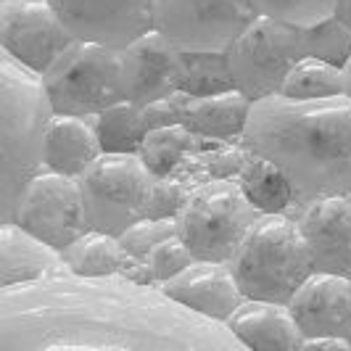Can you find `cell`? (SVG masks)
<instances>
[{"label": "cell", "instance_id": "6da1fadb", "mask_svg": "<svg viewBox=\"0 0 351 351\" xmlns=\"http://www.w3.org/2000/svg\"><path fill=\"white\" fill-rule=\"evenodd\" d=\"M243 145L291 180V219L319 198L351 195V98L293 101L272 95L251 106Z\"/></svg>", "mask_w": 351, "mask_h": 351}, {"label": "cell", "instance_id": "7a4b0ae2", "mask_svg": "<svg viewBox=\"0 0 351 351\" xmlns=\"http://www.w3.org/2000/svg\"><path fill=\"white\" fill-rule=\"evenodd\" d=\"M56 117L43 77L0 53V222H11L27 185L45 172V132Z\"/></svg>", "mask_w": 351, "mask_h": 351}, {"label": "cell", "instance_id": "3957f363", "mask_svg": "<svg viewBox=\"0 0 351 351\" xmlns=\"http://www.w3.org/2000/svg\"><path fill=\"white\" fill-rule=\"evenodd\" d=\"M230 269L246 301L288 306L296 291L315 275V262L296 219L264 214L241 241Z\"/></svg>", "mask_w": 351, "mask_h": 351}, {"label": "cell", "instance_id": "277c9868", "mask_svg": "<svg viewBox=\"0 0 351 351\" xmlns=\"http://www.w3.org/2000/svg\"><path fill=\"white\" fill-rule=\"evenodd\" d=\"M264 214L248 204L235 180L195 188L177 217V238L195 262L230 264L246 232Z\"/></svg>", "mask_w": 351, "mask_h": 351}, {"label": "cell", "instance_id": "5b68a950", "mask_svg": "<svg viewBox=\"0 0 351 351\" xmlns=\"http://www.w3.org/2000/svg\"><path fill=\"white\" fill-rule=\"evenodd\" d=\"M58 117L93 119L101 111L122 104V58L95 43H74L43 77Z\"/></svg>", "mask_w": 351, "mask_h": 351}, {"label": "cell", "instance_id": "8992f818", "mask_svg": "<svg viewBox=\"0 0 351 351\" xmlns=\"http://www.w3.org/2000/svg\"><path fill=\"white\" fill-rule=\"evenodd\" d=\"M225 53L238 93L256 104L280 95L291 69L306 58L304 27L259 16Z\"/></svg>", "mask_w": 351, "mask_h": 351}, {"label": "cell", "instance_id": "52a82bcc", "mask_svg": "<svg viewBox=\"0 0 351 351\" xmlns=\"http://www.w3.org/2000/svg\"><path fill=\"white\" fill-rule=\"evenodd\" d=\"M259 16L251 0H154V29L180 53H225Z\"/></svg>", "mask_w": 351, "mask_h": 351}, {"label": "cell", "instance_id": "ba28073f", "mask_svg": "<svg viewBox=\"0 0 351 351\" xmlns=\"http://www.w3.org/2000/svg\"><path fill=\"white\" fill-rule=\"evenodd\" d=\"M77 182L90 230L119 238L124 230L145 219L154 177L138 156L104 154Z\"/></svg>", "mask_w": 351, "mask_h": 351}, {"label": "cell", "instance_id": "9c48e42d", "mask_svg": "<svg viewBox=\"0 0 351 351\" xmlns=\"http://www.w3.org/2000/svg\"><path fill=\"white\" fill-rule=\"evenodd\" d=\"M11 222L56 251L90 232L80 182L56 172H40L27 185Z\"/></svg>", "mask_w": 351, "mask_h": 351}, {"label": "cell", "instance_id": "30bf717a", "mask_svg": "<svg viewBox=\"0 0 351 351\" xmlns=\"http://www.w3.org/2000/svg\"><path fill=\"white\" fill-rule=\"evenodd\" d=\"M74 43L51 0H0V53L24 69L45 77Z\"/></svg>", "mask_w": 351, "mask_h": 351}, {"label": "cell", "instance_id": "8fae6325", "mask_svg": "<svg viewBox=\"0 0 351 351\" xmlns=\"http://www.w3.org/2000/svg\"><path fill=\"white\" fill-rule=\"evenodd\" d=\"M74 40L124 51L154 32V0H51Z\"/></svg>", "mask_w": 351, "mask_h": 351}, {"label": "cell", "instance_id": "7c38bea8", "mask_svg": "<svg viewBox=\"0 0 351 351\" xmlns=\"http://www.w3.org/2000/svg\"><path fill=\"white\" fill-rule=\"evenodd\" d=\"M122 58V93L127 104L138 108L177 93L182 53L172 48L156 29L119 51Z\"/></svg>", "mask_w": 351, "mask_h": 351}, {"label": "cell", "instance_id": "4fadbf2b", "mask_svg": "<svg viewBox=\"0 0 351 351\" xmlns=\"http://www.w3.org/2000/svg\"><path fill=\"white\" fill-rule=\"evenodd\" d=\"M158 291L169 301L219 325H225L246 301L230 264L214 262H195L175 280L161 282Z\"/></svg>", "mask_w": 351, "mask_h": 351}, {"label": "cell", "instance_id": "5bb4252c", "mask_svg": "<svg viewBox=\"0 0 351 351\" xmlns=\"http://www.w3.org/2000/svg\"><path fill=\"white\" fill-rule=\"evenodd\" d=\"M315 272L341 275L351 280V214L349 195L319 198L299 219Z\"/></svg>", "mask_w": 351, "mask_h": 351}, {"label": "cell", "instance_id": "9a60e30c", "mask_svg": "<svg viewBox=\"0 0 351 351\" xmlns=\"http://www.w3.org/2000/svg\"><path fill=\"white\" fill-rule=\"evenodd\" d=\"M304 338L343 335L351 322V280L315 272L288 304Z\"/></svg>", "mask_w": 351, "mask_h": 351}, {"label": "cell", "instance_id": "2e32d148", "mask_svg": "<svg viewBox=\"0 0 351 351\" xmlns=\"http://www.w3.org/2000/svg\"><path fill=\"white\" fill-rule=\"evenodd\" d=\"M225 328L248 351H301L306 341L291 309L269 301H243Z\"/></svg>", "mask_w": 351, "mask_h": 351}, {"label": "cell", "instance_id": "e0dca14e", "mask_svg": "<svg viewBox=\"0 0 351 351\" xmlns=\"http://www.w3.org/2000/svg\"><path fill=\"white\" fill-rule=\"evenodd\" d=\"M69 275L64 254L45 246L35 235L24 232L14 222H0V285L43 280Z\"/></svg>", "mask_w": 351, "mask_h": 351}, {"label": "cell", "instance_id": "ac0fdd59", "mask_svg": "<svg viewBox=\"0 0 351 351\" xmlns=\"http://www.w3.org/2000/svg\"><path fill=\"white\" fill-rule=\"evenodd\" d=\"M101 156L95 117H53L45 132V172L80 180Z\"/></svg>", "mask_w": 351, "mask_h": 351}, {"label": "cell", "instance_id": "d6986e66", "mask_svg": "<svg viewBox=\"0 0 351 351\" xmlns=\"http://www.w3.org/2000/svg\"><path fill=\"white\" fill-rule=\"evenodd\" d=\"M251 101L243 93L232 90L211 98H195L188 106L185 122L195 138L211 143H238L243 141V132L251 117Z\"/></svg>", "mask_w": 351, "mask_h": 351}, {"label": "cell", "instance_id": "ffe728a7", "mask_svg": "<svg viewBox=\"0 0 351 351\" xmlns=\"http://www.w3.org/2000/svg\"><path fill=\"white\" fill-rule=\"evenodd\" d=\"M254 158L243 143H211L204 141V148L188 158L177 180H182L191 191L209 185V182H222V180H238V175L246 169V164Z\"/></svg>", "mask_w": 351, "mask_h": 351}, {"label": "cell", "instance_id": "44dd1931", "mask_svg": "<svg viewBox=\"0 0 351 351\" xmlns=\"http://www.w3.org/2000/svg\"><path fill=\"white\" fill-rule=\"evenodd\" d=\"M235 182L248 198V204L254 209H259L262 214H285V217H291V211L296 206V191H293L291 180L267 158H251Z\"/></svg>", "mask_w": 351, "mask_h": 351}, {"label": "cell", "instance_id": "7402d4cb", "mask_svg": "<svg viewBox=\"0 0 351 351\" xmlns=\"http://www.w3.org/2000/svg\"><path fill=\"white\" fill-rule=\"evenodd\" d=\"M201 148H204L201 138H195L188 127L175 124L164 130H151L138 151V158L154 180H167V177H175L180 167Z\"/></svg>", "mask_w": 351, "mask_h": 351}, {"label": "cell", "instance_id": "603a6c76", "mask_svg": "<svg viewBox=\"0 0 351 351\" xmlns=\"http://www.w3.org/2000/svg\"><path fill=\"white\" fill-rule=\"evenodd\" d=\"M64 254V262L69 267V275L95 280V278H111L119 275L127 264V254L122 251L119 241L90 230L80 241H74Z\"/></svg>", "mask_w": 351, "mask_h": 351}, {"label": "cell", "instance_id": "cb8c5ba5", "mask_svg": "<svg viewBox=\"0 0 351 351\" xmlns=\"http://www.w3.org/2000/svg\"><path fill=\"white\" fill-rule=\"evenodd\" d=\"M95 132L101 141V151L114 154V156H138L143 141L148 135L141 119V108L127 101L101 111L95 117Z\"/></svg>", "mask_w": 351, "mask_h": 351}, {"label": "cell", "instance_id": "d4e9b609", "mask_svg": "<svg viewBox=\"0 0 351 351\" xmlns=\"http://www.w3.org/2000/svg\"><path fill=\"white\" fill-rule=\"evenodd\" d=\"M180 93L191 98H211L232 93L235 80L228 64V53H182L180 69Z\"/></svg>", "mask_w": 351, "mask_h": 351}, {"label": "cell", "instance_id": "484cf974", "mask_svg": "<svg viewBox=\"0 0 351 351\" xmlns=\"http://www.w3.org/2000/svg\"><path fill=\"white\" fill-rule=\"evenodd\" d=\"M280 95L293 98V101L338 98V95H343V77H341V69L333 64H325L317 58H304L291 69Z\"/></svg>", "mask_w": 351, "mask_h": 351}, {"label": "cell", "instance_id": "4316f807", "mask_svg": "<svg viewBox=\"0 0 351 351\" xmlns=\"http://www.w3.org/2000/svg\"><path fill=\"white\" fill-rule=\"evenodd\" d=\"M304 48L306 58H317L343 69L351 56V32L335 16L325 19L322 24L304 29Z\"/></svg>", "mask_w": 351, "mask_h": 351}, {"label": "cell", "instance_id": "83f0119b", "mask_svg": "<svg viewBox=\"0 0 351 351\" xmlns=\"http://www.w3.org/2000/svg\"><path fill=\"white\" fill-rule=\"evenodd\" d=\"M256 11L267 19H278L293 27H317L335 16L338 0H251Z\"/></svg>", "mask_w": 351, "mask_h": 351}, {"label": "cell", "instance_id": "f1b7e54d", "mask_svg": "<svg viewBox=\"0 0 351 351\" xmlns=\"http://www.w3.org/2000/svg\"><path fill=\"white\" fill-rule=\"evenodd\" d=\"M169 238H177V222H169V219H141L138 225L124 230L117 241H119V246H122V251L130 259L148 262V256Z\"/></svg>", "mask_w": 351, "mask_h": 351}, {"label": "cell", "instance_id": "f546056e", "mask_svg": "<svg viewBox=\"0 0 351 351\" xmlns=\"http://www.w3.org/2000/svg\"><path fill=\"white\" fill-rule=\"evenodd\" d=\"M191 193L193 191L182 180H177V177L154 180L151 193H148V204H145V219H169V222H177V217L182 214Z\"/></svg>", "mask_w": 351, "mask_h": 351}, {"label": "cell", "instance_id": "4dcf8cb0", "mask_svg": "<svg viewBox=\"0 0 351 351\" xmlns=\"http://www.w3.org/2000/svg\"><path fill=\"white\" fill-rule=\"evenodd\" d=\"M195 259L193 254L188 251V246L180 241V238H169V241H164L161 246L148 256V267H151V272H154V278L156 282H169L175 280L177 275H182L188 267H193Z\"/></svg>", "mask_w": 351, "mask_h": 351}, {"label": "cell", "instance_id": "1f68e13d", "mask_svg": "<svg viewBox=\"0 0 351 351\" xmlns=\"http://www.w3.org/2000/svg\"><path fill=\"white\" fill-rule=\"evenodd\" d=\"M191 95L185 93H172L161 101H154V104L143 106L141 108V119L145 124V130H164V127H175V124L185 122V114H188V106H191Z\"/></svg>", "mask_w": 351, "mask_h": 351}, {"label": "cell", "instance_id": "d6a6232c", "mask_svg": "<svg viewBox=\"0 0 351 351\" xmlns=\"http://www.w3.org/2000/svg\"><path fill=\"white\" fill-rule=\"evenodd\" d=\"M124 280H130L132 285H141V288H154L158 282L156 278H154V272H151V267H148V262H138V259H130L127 256V264H124V269L119 272Z\"/></svg>", "mask_w": 351, "mask_h": 351}, {"label": "cell", "instance_id": "836d02e7", "mask_svg": "<svg viewBox=\"0 0 351 351\" xmlns=\"http://www.w3.org/2000/svg\"><path fill=\"white\" fill-rule=\"evenodd\" d=\"M301 351H351V343L343 335H328V338H306Z\"/></svg>", "mask_w": 351, "mask_h": 351}, {"label": "cell", "instance_id": "e575fe53", "mask_svg": "<svg viewBox=\"0 0 351 351\" xmlns=\"http://www.w3.org/2000/svg\"><path fill=\"white\" fill-rule=\"evenodd\" d=\"M335 19L351 32V0H338V5H335Z\"/></svg>", "mask_w": 351, "mask_h": 351}, {"label": "cell", "instance_id": "d590c367", "mask_svg": "<svg viewBox=\"0 0 351 351\" xmlns=\"http://www.w3.org/2000/svg\"><path fill=\"white\" fill-rule=\"evenodd\" d=\"M341 77H343V95L351 98V56H349V61L343 64V69H341Z\"/></svg>", "mask_w": 351, "mask_h": 351}, {"label": "cell", "instance_id": "8d00e7d4", "mask_svg": "<svg viewBox=\"0 0 351 351\" xmlns=\"http://www.w3.org/2000/svg\"><path fill=\"white\" fill-rule=\"evenodd\" d=\"M56 351H88V349H56ZM106 351H119V349H106Z\"/></svg>", "mask_w": 351, "mask_h": 351}, {"label": "cell", "instance_id": "74e56055", "mask_svg": "<svg viewBox=\"0 0 351 351\" xmlns=\"http://www.w3.org/2000/svg\"><path fill=\"white\" fill-rule=\"evenodd\" d=\"M343 338H346V341L351 343V322H349V328H346V333H343Z\"/></svg>", "mask_w": 351, "mask_h": 351}, {"label": "cell", "instance_id": "f35d334b", "mask_svg": "<svg viewBox=\"0 0 351 351\" xmlns=\"http://www.w3.org/2000/svg\"><path fill=\"white\" fill-rule=\"evenodd\" d=\"M349 214H351V195H349Z\"/></svg>", "mask_w": 351, "mask_h": 351}]
</instances>
